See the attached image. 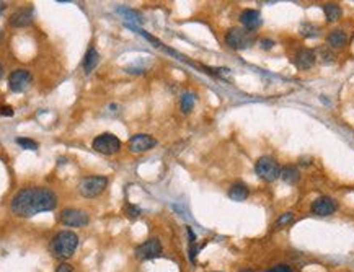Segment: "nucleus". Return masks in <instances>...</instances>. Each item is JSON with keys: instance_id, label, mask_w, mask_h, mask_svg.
<instances>
[{"instance_id": "obj_23", "label": "nucleus", "mask_w": 354, "mask_h": 272, "mask_svg": "<svg viewBox=\"0 0 354 272\" xmlns=\"http://www.w3.org/2000/svg\"><path fill=\"white\" fill-rule=\"evenodd\" d=\"M16 144L21 145L23 149H28V150H36L38 149V144L34 140H30V139H16Z\"/></svg>"}, {"instance_id": "obj_15", "label": "nucleus", "mask_w": 354, "mask_h": 272, "mask_svg": "<svg viewBox=\"0 0 354 272\" xmlns=\"http://www.w3.org/2000/svg\"><path fill=\"white\" fill-rule=\"evenodd\" d=\"M279 178L286 182V184H297L300 180V171L297 166H294V165H286V166L281 168Z\"/></svg>"}, {"instance_id": "obj_5", "label": "nucleus", "mask_w": 354, "mask_h": 272, "mask_svg": "<svg viewBox=\"0 0 354 272\" xmlns=\"http://www.w3.org/2000/svg\"><path fill=\"white\" fill-rule=\"evenodd\" d=\"M255 173L258 175L259 180L273 182L279 178L281 166L273 157H261L257 162V165H255Z\"/></svg>"}, {"instance_id": "obj_31", "label": "nucleus", "mask_w": 354, "mask_h": 272, "mask_svg": "<svg viewBox=\"0 0 354 272\" xmlns=\"http://www.w3.org/2000/svg\"><path fill=\"white\" fill-rule=\"evenodd\" d=\"M0 39H2V33H0Z\"/></svg>"}, {"instance_id": "obj_2", "label": "nucleus", "mask_w": 354, "mask_h": 272, "mask_svg": "<svg viewBox=\"0 0 354 272\" xmlns=\"http://www.w3.org/2000/svg\"><path fill=\"white\" fill-rule=\"evenodd\" d=\"M77 246H79V236L74 231L64 230V231H59L52 238L51 251L59 259H67V257H70L75 253Z\"/></svg>"}, {"instance_id": "obj_11", "label": "nucleus", "mask_w": 354, "mask_h": 272, "mask_svg": "<svg viewBox=\"0 0 354 272\" xmlns=\"http://www.w3.org/2000/svg\"><path fill=\"white\" fill-rule=\"evenodd\" d=\"M30 83H31V74L25 69L13 70L12 75L8 77V87H10V90L15 93L25 91L26 88L30 87Z\"/></svg>"}, {"instance_id": "obj_14", "label": "nucleus", "mask_w": 354, "mask_h": 272, "mask_svg": "<svg viewBox=\"0 0 354 272\" xmlns=\"http://www.w3.org/2000/svg\"><path fill=\"white\" fill-rule=\"evenodd\" d=\"M294 64L299 67L300 70H307L315 64V52L312 49H300L294 57Z\"/></svg>"}, {"instance_id": "obj_13", "label": "nucleus", "mask_w": 354, "mask_h": 272, "mask_svg": "<svg viewBox=\"0 0 354 272\" xmlns=\"http://www.w3.org/2000/svg\"><path fill=\"white\" fill-rule=\"evenodd\" d=\"M240 21H241V25H243L246 30L255 31L259 25H261V15H259V12H258V10H252V8H246V10L241 12Z\"/></svg>"}, {"instance_id": "obj_18", "label": "nucleus", "mask_w": 354, "mask_h": 272, "mask_svg": "<svg viewBox=\"0 0 354 272\" xmlns=\"http://www.w3.org/2000/svg\"><path fill=\"white\" fill-rule=\"evenodd\" d=\"M346 33L341 30H335V31H331V33L328 34V38H326V43H328V46L331 47H343L344 44H346Z\"/></svg>"}, {"instance_id": "obj_30", "label": "nucleus", "mask_w": 354, "mask_h": 272, "mask_svg": "<svg viewBox=\"0 0 354 272\" xmlns=\"http://www.w3.org/2000/svg\"><path fill=\"white\" fill-rule=\"evenodd\" d=\"M241 272H253V271H250V269H248V271H241Z\"/></svg>"}, {"instance_id": "obj_16", "label": "nucleus", "mask_w": 354, "mask_h": 272, "mask_svg": "<svg viewBox=\"0 0 354 272\" xmlns=\"http://www.w3.org/2000/svg\"><path fill=\"white\" fill-rule=\"evenodd\" d=\"M250 191L246 188V184L243 182H235V184L230 186V189H228V197L232 200H235V202H241V200H245L248 197Z\"/></svg>"}, {"instance_id": "obj_20", "label": "nucleus", "mask_w": 354, "mask_h": 272, "mask_svg": "<svg viewBox=\"0 0 354 272\" xmlns=\"http://www.w3.org/2000/svg\"><path fill=\"white\" fill-rule=\"evenodd\" d=\"M194 101H196V96L193 95V93H183L181 101H180L183 113H190V111L193 109V106H194Z\"/></svg>"}, {"instance_id": "obj_6", "label": "nucleus", "mask_w": 354, "mask_h": 272, "mask_svg": "<svg viewBox=\"0 0 354 272\" xmlns=\"http://www.w3.org/2000/svg\"><path fill=\"white\" fill-rule=\"evenodd\" d=\"M93 149L98 153H103V155H114L121 149V140L116 136H113V134L105 132L93 140Z\"/></svg>"}, {"instance_id": "obj_17", "label": "nucleus", "mask_w": 354, "mask_h": 272, "mask_svg": "<svg viewBox=\"0 0 354 272\" xmlns=\"http://www.w3.org/2000/svg\"><path fill=\"white\" fill-rule=\"evenodd\" d=\"M98 62H100V56H98L97 49L95 47H88L87 54H85V59H83L85 74L93 72V70H95V67L98 65Z\"/></svg>"}, {"instance_id": "obj_9", "label": "nucleus", "mask_w": 354, "mask_h": 272, "mask_svg": "<svg viewBox=\"0 0 354 272\" xmlns=\"http://www.w3.org/2000/svg\"><path fill=\"white\" fill-rule=\"evenodd\" d=\"M336 209H338V204H336V200L333 197H330V196L317 197L310 206L312 213H315V215H318V217L333 215V213L336 212Z\"/></svg>"}, {"instance_id": "obj_10", "label": "nucleus", "mask_w": 354, "mask_h": 272, "mask_svg": "<svg viewBox=\"0 0 354 272\" xmlns=\"http://www.w3.org/2000/svg\"><path fill=\"white\" fill-rule=\"evenodd\" d=\"M129 150L132 153H144V151H149L150 149H154L157 145V140L149 134H136L129 139Z\"/></svg>"}, {"instance_id": "obj_12", "label": "nucleus", "mask_w": 354, "mask_h": 272, "mask_svg": "<svg viewBox=\"0 0 354 272\" xmlns=\"http://www.w3.org/2000/svg\"><path fill=\"white\" fill-rule=\"evenodd\" d=\"M33 21V8H20L12 15L10 18V25L15 26V28H23V26L31 25Z\"/></svg>"}, {"instance_id": "obj_26", "label": "nucleus", "mask_w": 354, "mask_h": 272, "mask_svg": "<svg viewBox=\"0 0 354 272\" xmlns=\"http://www.w3.org/2000/svg\"><path fill=\"white\" fill-rule=\"evenodd\" d=\"M0 114L2 116H13V109L10 108V106H2V108H0Z\"/></svg>"}, {"instance_id": "obj_1", "label": "nucleus", "mask_w": 354, "mask_h": 272, "mask_svg": "<svg viewBox=\"0 0 354 272\" xmlns=\"http://www.w3.org/2000/svg\"><path fill=\"white\" fill-rule=\"evenodd\" d=\"M57 197L48 188L21 189L12 199V212L18 217H33L36 213L54 211Z\"/></svg>"}, {"instance_id": "obj_27", "label": "nucleus", "mask_w": 354, "mask_h": 272, "mask_svg": "<svg viewBox=\"0 0 354 272\" xmlns=\"http://www.w3.org/2000/svg\"><path fill=\"white\" fill-rule=\"evenodd\" d=\"M273 46H274V41H273V39H263V41H261V47L263 49H271Z\"/></svg>"}, {"instance_id": "obj_8", "label": "nucleus", "mask_w": 354, "mask_h": 272, "mask_svg": "<svg viewBox=\"0 0 354 272\" xmlns=\"http://www.w3.org/2000/svg\"><path fill=\"white\" fill-rule=\"evenodd\" d=\"M59 220L65 227H77V228H80V227L88 225L90 217H88L83 211H77V209H65V211L61 212Z\"/></svg>"}, {"instance_id": "obj_7", "label": "nucleus", "mask_w": 354, "mask_h": 272, "mask_svg": "<svg viewBox=\"0 0 354 272\" xmlns=\"http://www.w3.org/2000/svg\"><path fill=\"white\" fill-rule=\"evenodd\" d=\"M160 254H162V243H160V240H157V238L147 240V242L139 244L136 248V257L141 261L154 259V257H159Z\"/></svg>"}, {"instance_id": "obj_28", "label": "nucleus", "mask_w": 354, "mask_h": 272, "mask_svg": "<svg viewBox=\"0 0 354 272\" xmlns=\"http://www.w3.org/2000/svg\"><path fill=\"white\" fill-rule=\"evenodd\" d=\"M2 75H3V67L0 65V80H2Z\"/></svg>"}, {"instance_id": "obj_29", "label": "nucleus", "mask_w": 354, "mask_h": 272, "mask_svg": "<svg viewBox=\"0 0 354 272\" xmlns=\"http://www.w3.org/2000/svg\"><path fill=\"white\" fill-rule=\"evenodd\" d=\"M2 10H3V7H2V3H0V13H2Z\"/></svg>"}, {"instance_id": "obj_25", "label": "nucleus", "mask_w": 354, "mask_h": 272, "mask_svg": "<svg viewBox=\"0 0 354 272\" xmlns=\"http://www.w3.org/2000/svg\"><path fill=\"white\" fill-rule=\"evenodd\" d=\"M56 272H74V269H72V266H70V264H67V262H62V264L57 267Z\"/></svg>"}, {"instance_id": "obj_3", "label": "nucleus", "mask_w": 354, "mask_h": 272, "mask_svg": "<svg viewBox=\"0 0 354 272\" xmlns=\"http://www.w3.org/2000/svg\"><path fill=\"white\" fill-rule=\"evenodd\" d=\"M255 31H250L246 28H232L225 34V44L230 49L235 51H243L248 49L255 43Z\"/></svg>"}, {"instance_id": "obj_21", "label": "nucleus", "mask_w": 354, "mask_h": 272, "mask_svg": "<svg viewBox=\"0 0 354 272\" xmlns=\"http://www.w3.org/2000/svg\"><path fill=\"white\" fill-rule=\"evenodd\" d=\"M292 220H294V213L292 212H284V213H281V215L277 217L276 227H286V225H289Z\"/></svg>"}, {"instance_id": "obj_22", "label": "nucleus", "mask_w": 354, "mask_h": 272, "mask_svg": "<svg viewBox=\"0 0 354 272\" xmlns=\"http://www.w3.org/2000/svg\"><path fill=\"white\" fill-rule=\"evenodd\" d=\"M124 213H126V217L128 218H137L139 215H141V209H139L137 206H132V204H128L126 207H124Z\"/></svg>"}, {"instance_id": "obj_24", "label": "nucleus", "mask_w": 354, "mask_h": 272, "mask_svg": "<svg viewBox=\"0 0 354 272\" xmlns=\"http://www.w3.org/2000/svg\"><path fill=\"white\" fill-rule=\"evenodd\" d=\"M266 272H292V269H290V266H288V264H279V266H274L273 269L266 271Z\"/></svg>"}, {"instance_id": "obj_4", "label": "nucleus", "mask_w": 354, "mask_h": 272, "mask_svg": "<svg viewBox=\"0 0 354 272\" xmlns=\"http://www.w3.org/2000/svg\"><path fill=\"white\" fill-rule=\"evenodd\" d=\"M108 186L106 176H87L79 182V193L87 199H93L100 196Z\"/></svg>"}, {"instance_id": "obj_19", "label": "nucleus", "mask_w": 354, "mask_h": 272, "mask_svg": "<svg viewBox=\"0 0 354 272\" xmlns=\"http://www.w3.org/2000/svg\"><path fill=\"white\" fill-rule=\"evenodd\" d=\"M323 12H325V16H326V20H328V21L339 20V18H341V15H343L341 7L336 5V3H326V5L323 7Z\"/></svg>"}]
</instances>
